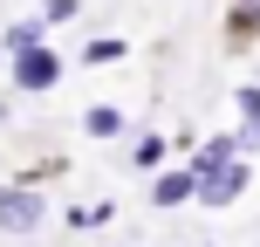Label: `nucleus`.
<instances>
[{
	"label": "nucleus",
	"instance_id": "1a4fd4ad",
	"mask_svg": "<svg viewBox=\"0 0 260 247\" xmlns=\"http://www.w3.org/2000/svg\"><path fill=\"white\" fill-rule=\"evenodd\" d=\"M123 130H130V117H123L117 103H89V110H82V138H96V144H117Z\"/></svg>",
	"mask_w": 260,
	"mask_h": 247
},
{
	"label": "nucleus",
	"instance_id": "ddd939ff",
	"mask_svg": "<svg viewBox=\"0 0 260 247\" xmlns=\"http://www.w3.org/2000/svg\"><path fill=\"white\" fill-rule=\"evenodd\" d=\"M41 21H48V28H69V21H82V0H41Z\"/></svg>",
	"mask_w": 260,
	"mask_h": 247
},
{
	"label": "nucleus",
	"instance_id": "0eeeda50",
	"mask_svg": "<svg viewBox=\"0 0 260 247\" xmlns=\"http://www.w3.org/2000/svg\"><path fill=\"white\" fill-rule=\"evenodd\" d=\"M233 110H240V158H260V83H240L233 90Z\"/></svg>",
	"mask_w": 260,
	"mask_h": 247
},
{
	"label": "nucleus",
	"instance_id": "9d476101",
	"mask_svg": "<svg viewBox=\"0 0 260 247\" xmlns=\"http://www.w3.org/2000/svg\"><path fill=\"white\" fill-rule=\"evenodd\" d=\"M55 28L41 21V14H21V21H7L0 28V55H21V48H35V41H48Z\"/></svg>",
	"mask_w": 260,
	"mask_h": 247
},
{
	"label": "nucleus",
	"instance_id": "dca6fc26",
	"mask_svg": "<svg viewBox=\"0 0 260 247\" xmlns=\"http://www.w3.org/2000/svg\"><path fill=\"white\" fill-rule=\"evenodd\" d=\"M0 69H7V55H0Z\"/></svg>",
	"mask_w": 260,
	"mask_h": 247
},
{
	"label": "nucleus",
	"instance_id": "6e6552de",
	"mask_svg": "<svg viewBox=\"0 0 260 247\" xmlns=\"http://www.w3.org/2000/svg\"><path fill=\"white\" fill-rule=\"evenodd\" d=\"M233 158H240V138H233V130H212V138H199L192 151H185V165H192L199 179H206V172H219V165H233Z\"/></svg>",
	"mask_w": 260,
	"mask_h": 247
},
{
	"label": "nucleus",
	"instance_id": "f8f14e48",
	"mask_svg": "<svg viewBox=\"0 0 260 247\" xmlns=\"http://www.w3.org/2000/svg\"><path fill=\"white\" fill-rule=\"evenodd\" d=\"M62 220L76 227V234H89V227H110V220H117V206H110V199H82V206H69Z\"/></svg>",
	"mask_w": 260,
	"mask_h": 247
},
{
	"label": "nucleus",
	"instance_id": "f257e3e1",
	"mask_svg": "<svg viewBox=\"0 0 260 247\" xmlns=\"http://www.w3.org/2000/svg\"><path fill=\"white\" fill-rule=\"evenodd\" d=\"M62 48L55 41H35V48H21V55H7V90H21V96H55V83H62Z\"/></svg>",
	"mask_w": 260,
	"mask_h": 247
},
{
	"label": "nucleus",
	"instance_id": "4468645a",
	"mask_svg": "<svg viewBox=\"0 0 260 247\" xmlns=\"http://www.w3.org/2000/svg\"><path fill=\"white\" fill-rule=\"evenodd\" d=\"M7 117H14V103H7V96H0V124H7Z\"/></svg>",
	"mask_w": 260,
	"mask_h": 247
},
{
	"label": "nucleus",
	"instance_id": "7ed1b4c3",
	"mask_svg": "<svg viewBox=\"0 0 260 247\" xmlns=\"http://www.w3.org/2000/svg\"><path fill=\"white\" fill-rule=\"evenodd\" d=\"M247 185H253V158H233V165H219V172L199 179V206L206 213H233L240 199H247Z\"/></svg>",
	"mask_w": 260,
	"mask_h": 247
},
{
	"label": "nucleus",
	"instance_id": "39448f33",
	"mask_svg": "<svg viewBox=\"0 0 260 247\" xmlns=\"http://www.w3.org/2000/svg\"><path fill=\"white\" fill-rule=\"evenodd\" d=\"M219 35H226L233 55L260 48V0H226V7H219Z\"/></svg>",
	"mask_w": 260,
	"mask_h": 247
},
{
	"label": "nucleus",
	"instance_id": "f03ea898",
	"mask_svg": "<svg viewBox=\"0 0 260 247\" xmlns=\"http://www.w3.org/2000/svg\"><path fill=\"white\" fill-rule=\"evenodd\" d=\"M41 227H48V193L0 179V234H41Z\"/></svg>",
	"mask_w": 260,
	"mask_h": 247
},
{
	"label": "nucleus",
	"instance_id": "423d86ee",
	"mask_svg": "<svg viewBox=\"0 0 260 247\" xmlns=\"http://www.w3.org/2000/svg\"><path fill=\"white\" fill-rule=\"evenodd\" d=\"M123 165H130V172H144V179H151V172H165V165H178V144H171L165 130H137V138H130V151H123Z\"/></svg>",
	"mask_w": 260,
	"mask_h": 247
},
{
	"label": "nucleus",
	"instance_id": "2eb2a0df",
	"mask_svg": "<svg viewBox=\"0 0 260 247\" xmlns=\"http://www.w3.org/2000/svg\"><path fill=\"white\" fill-rule=\"evenodd\" d=\"M199 247H219V240H199Z\"/></svg>",
	"mask_w": 260,
	"mask_h": 247
},
{
	"label": "nucleus",
	"instance_id": "9b49d317",
	"mask_svg": "<svg viewBox=\"0 0 260 247\" xmlns=\"http://www.w3.org/2000/svg\"><path fill=\"white\" fill-rule=\"evenodd\" d=\"M123 55H130V41H123V35H96V41H82L76 62H82V69H110V62H123Z\"/></svg>",
	"mask_w": 260,
	"mask_h": 247
},
{
	"label": "nucleus",
	"instance_id": "20e7f679",
	"mask_svg": "<svg viewBox=\"0 0 260 247\" xmlns=\"http://www.w3.org/2000/svg\"><path fill=\"white\" fill-rule=\"evenodd\" d=\"M151 206H157V213L199 206V172H192V165H165V172H151Z\"/></svg>",
	"mask_w": 260,
	"mask_h": 247
},
{
	"label": "nucleus",
	"instance_id": "f3484780",
	"mask_svg": "<svg viewBox=\"0 0 260 247\" xmlns=\"http://www.w3.org/2000/svg\"><path fill=\"white\" fill-rule=\"evenodd\" d=\"M253 83H260V69H253Z\"/></svg>",
	"mask_w": 260,
	"mask_h": 247
},
{
	"label": "nucleus",
	"instance_id": "a211bd4d",
	"mask_svg": "<svg viewBox=\"0 0 260 247\" xmlns=\"http://www.w3.org/2000/svg\"><path fill=\"white\" fill-rule=\"evenodd\" d=\"M253 247H260V240H253Z\"/></svg>",
	"mask_w": 260,
	"mask_h": 247
}]
</instances>
